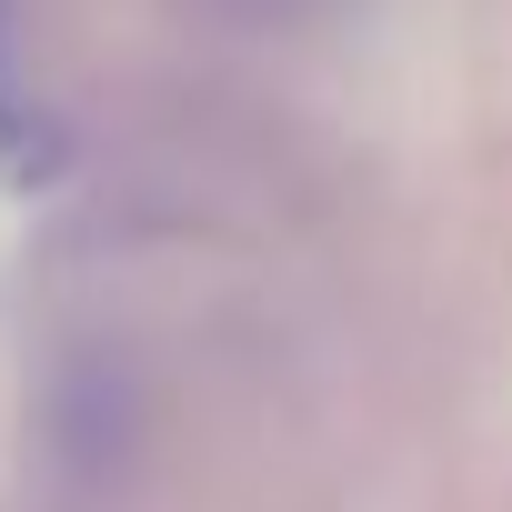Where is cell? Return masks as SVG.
Wrapping results in <instances>:
<instances>
[{
  "mask_svg": "<svg viewBox=\"0 0 512 512\" xmlns=\"http://www.w3.org/2000/svg\"><path fill=\"white\" fill-rule=\"evenodd\" d=\"M201 11H221V21H241V31H292V21L322 11V0H201Z\"/></svg>",
  "mask_w": 512,
  "mask_h": 512,
  "instance_id": "obj_1",
  "label": "cell"
}]
</instances>
